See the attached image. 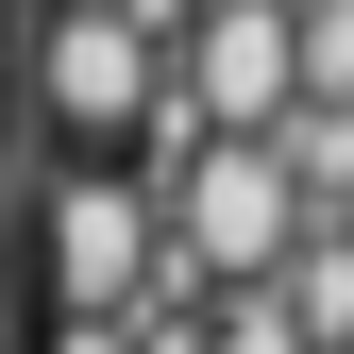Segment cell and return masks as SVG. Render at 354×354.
Returning a JSON list of instances; mask_svg holds the SVG:
<instances>
[{
	"label": "cell",
	"mask_w": 354,
	"mask_h": 354,
	"mask_svg": "<svg viewBox=\"0 0 354 354\" xmlns=\"http://www.w3.org/2000/svg\"><path fill=\"white\" fill-rule=\"evenodd\" d=\"M152 84H169V51L136 17H51V34H34V102H51V136L84 169H102L118 136H152Z\"/></svg>",
	"instance_id": "cell-3"
},
{
	"label": "cell",
	"mask_w": 354,
	"mask_h": 354,
	"mask_svg": "<svg viewBox=\"0 0 354 354\" xmlns=\"http://www.w3.org/2000/svg\"><path fill=\"white\" fill-rule=\"evenodd\" d=\"M287 236H304V203H287L270 136L152 152V270H186V287H270V270H287Z\"/></svg>",
	"instance_id": "cell-1"
},
{
	"label": "cell",
	"mask_w": 354,
	"mask_h": 354,
	"mask_svg": "<svg viewBox=\"0 0 354 354\" xmlns=\"http://www.w3.org/2000/svg\"><path fill=\"white\" fill-rule=\"evenodd\" d=\"M51 354H136V337H118V321H51Z\"/></svg>",
	"instance_id": "cell-5"
},
{
	"label": "cell",
	"mask_w": 354,
	"mask_h": 354,
	"mask_svg": "<svg viewBox=\"0 0 354 354\" xmlns=\"http://www.w3.org/2000/svg\"><path fill=\"white\" fill-rule=\"evenodd\" d=\"M51 17H118V0H51Z\"/></svg>",
	"instance_id": "cell-6"
},
{
	"label": "cell",
	"mask_w": 354,
	"mask_h": 354,
	"mask_svg": "<svg viewBox=\"0 0 354 354\" xmlns=\"http://www.w3.org/2000/svg\"><path fill=\"white\" fill-rule=\"evenodd\" d=\"M337 354H354V337H337Z\"/></svg>",
	"instance_id": "cell-7"
},
{
	"label": "cell",
	"mask_w": 354,
	"mask_h": 354,
	"mask_svg": "<svg viewBox=\"0 0 354 354\" xmlns=\"http://www.w3.org/2000/svg\"><path fill=\"white\" fill-rule=\"evenodd\" d=\"M186 354H304V337H287V304H270V287H219V321H203Z\"/></svg>",
	"instance_id": "cell-4"
},
{
	"label": "cell",
	"mask_w": 354,
	"mask_h": 354,
	"mask_svg": "<svg viewBox=\"0 0 354 354\" xmlns=\"http://www.w3.org/2000/svg\"><path fill=\"white\" fill-rule=\"evenodd\" d=\"M51 321H136L152 287V186L136 169H51Z\"/></svg>",
	"instance_id": "cell-2"
}]
</instances>
